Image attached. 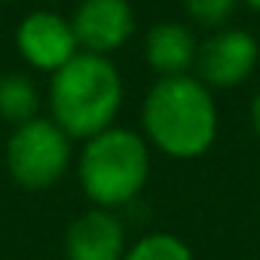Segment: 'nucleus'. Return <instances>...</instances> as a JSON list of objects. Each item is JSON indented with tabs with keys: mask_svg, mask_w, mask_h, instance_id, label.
<instances>
[{
	"mask_svg": "<svg viewBox=\"0 0 260 260\" xmlns=\"http://www.w3.org/2000/svg\"><path fill=\"white\" fill-rule=\"evenodd\" d=\"M122 260H193V251L172 233H150L128 248Z\"/></svg>",
	"mask_w": 260,
	"mask_h": 260,
	"instance_id": "11",
	"label": "nucleus"
},
{
	"mask_svg": "<svg viewBox=\"0 0 260 260\" xmlns=\"http://www.w3.org/2000/svg\"><path fill=\"white\" fill-rule=\"evenodd\" d=\"M71 166V138L52 119H31L16 125L7 141V169L25 190H46L61 181Z\"/></svg>",
	"mask_w": 260,
	"mask_h": 260,
	"instance_id": "4",
	"label": "nucleus"
},
{
	"mask_svg": "<svg viewBox=\"0 0 260 260\" xmlns=\"http://www.w3.org/2000/svg\"><path fill=\"white\" fill-rule=\"evenodd\" d=\"M122 107V77L107 55L77 52L49 80L52 122L68 138H95L113 125Z\"/></svg>",
	"mask_w": 260,
	"mask_h": 260,
	"instance_id": "2",
	"label": "nucleus"
},
{
	"mask_svg": "<svg viewBox=\"0 0 260 260\" xmlns=\"http://www.w3.org/2000/svg\"><path fill=\"white\" fill-rule=\"evenodd\" d=\"M245 4H248L251 10H257V13H260V0H245Z\"/></svg>",
	"mask_w": 260,
	"mask_h": 260,
	"instance_id": "14",
	"label": "nucleus"
},
{
	"mask_svg": "<svg viewBox=\"0 0 260 260\" xmlns=\"http://www.w3.org/2000/svg\"><path fill=\"white\" fill-rule=\"evenodd\" d=\"M128 251L119 217L107 208L83 211L64 233L68 260H122Z\"/></svg>",
	"mask_w": 260,
	"mask_h": 260,
	"instance_id": "8",
	"label": "nucleus"
},
{
	"mask_svg": "<svg viewBox=\"0 0 260 260\" xmlns=\"http://www.w3.org/2000/svg\"><path fill=\"white\" fill-rule=\"evenodd\" d=\"M184 10L193 22L220 31L236 10V0H184Z\"/></svg>",
	"mask_w": 260,
	"mask_h": 260,
	"instance_id": "12",
	"label": "nucleus"
},
{
	"mask_svg": "<svg viewBox=\"0 0 260 260\" xmlns=\"http://www.w3.org/2000/svg\"><path fill=\"white\" fill-rule=\"evenodd\" d=\"M74 34L86 52L107 55L122 49L135 34V13L128 0H80L74 10Z\"/></svg>",
	"mask_w": 260,
	"mask_h": 260,
	"instance_id": "7",
	"label": "nucleus"
},
{
	"mask_svg": "<svg viewBox=\"0 0 260 260\" xmlns=\"http://www.w3.org/2000/svg\"><path fill=\"white\" fill-rule=\"evenodd\" d=\"M196 37L181 22H159L144 37L147 64L159 77H184L190 64H196Z\"/></svg>",
	"mask_w": 260,
	"mask_h": 260,
	"instance_id": "9",
	"label": "nucleus"
},
{
	"mask_svg": "<svg viewBox=\"0 0 260 260\" xmlns=\"http://www.w3.org/2000/svg\"><path fill=\"white\" fill-rule=\"evenodd\" d=\"M150 175L147 141L132 128L110 125L89 138L77 159V178L95 208H116L132 202Z\"/></svg>",
	"mask_w": 260,
	"mask_h": 260,
	"instance_id": "3",
	"label": "nucleus"
},
{
	"mask_svg": "<svg viewBox=\"0 0 260 260\" xmlns=\"http://www.w3.org/2000/svg\"><path fill=\"white\" fill-rule=\"evenodd\" d=\"M16 46L31 68L55 74L77 55L80 43H77L74 25L64 16H58L52 10H37L22 19V25L16 31Z\"/></svg>",
	"mask_w": 260,
	"mask_h": 260,
	"instance_id": "6",
	"label": "nucleus"
},
{
	"mask_svg": "<svg viewBox=\"0 0 260 260\" xmlns=\"http://www.w3.org/2000/svg\"><path fill=\"white\" fill-rule=\"evenodd\" d=\"M251 125H254V132H257V138H260V92H257L254 101H251Z\"/></svg>",
	"mask_w": 260,
	"mask_h": 260,
	"instance_id": "13",
	"label": "nucleus"
},
{
	"mask_svg": "<svg viewBox=\"0 0 260 260\" xmlns=\"http://www.w3.org/2000/svg\"><path fill=\"white\" fill-rule=\"evenodd\" d=\"M257 40L245 28H220L196 49V71L208 89H230L257 68Z\"/></svg>",
	"mask_w": 260,
	"mask_h": 260,
	"instance_id": "5",
	"label": "nucleus"
},
{
	"mask_svg": "<svg viewBox=\"0 0 260 260\" xmlns=\"http://www.w3.org/2000/svg\"><path fill=\"white\" fill-rule=\"evenodd\" d=\"M144 135L172 159H196L217 138V107L199 77H159L144 98Z\"/></svg>",
	"mask_w": 260,
	"mask_h": 260,
	"instance_id": "1",
	"label": "nucleus"
},
{
	"mask_svg": "<svg viewBox=\"0 0 260 260\" xmlns=\"http://www.w3.org/2000/svg\"><path fill=\"white\" fill-rule=\"evenodd\" d=\"M40 92L28 74H4L0 77V116L13 125H25L37 119Z\"/></svg>",
	"mask_w": 260,
	"mask_h": 260,
	"instance_id": "10",
	"label": "nucleus"
}]
</instances>
